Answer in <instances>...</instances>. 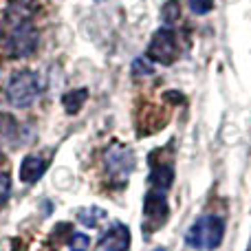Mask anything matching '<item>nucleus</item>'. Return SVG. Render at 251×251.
<instances>
[{"mask_svg":"<svg viewBox=\"0 0 251 251\" xmlns=\"http://www.w3.org/2000/svg\"><path fill=\"white\" fill-rule=\"evenodd\" d=\"M223 236H225V223H223V218L214 216V214H205V216H201L187 229L185 243L199 251H214L221 247Z\"/></svg>","mask_w":251,"mask_h":251,"instance_id":"f257e3e1","label":"nucleus"},{"mask_svg":"<svg viewBox=\"0 0 251 251\" xmlns=\"http://www.w3.org/2000/svg\"><path fill=\"white\" fill-rule=\"evenodd\" d=\"M40 91H42V82H40V75L35 71H18L11 75L7 84V100L11 101V106L16 108H26L38 100Z\"/></svg>","mask_w":251,"mask_h":251,"instance_id":"f03ea898","label":"nucleus"},{"mask_svg":"<svg viewBox=\"0 0 251 251\" xmlns=\"http://www.w3.org/2000/svg\"><path fill=\"white\" fill-rule=\"evenodd\" d=\"M104 165H106L108 176L113 178V183L126 185L128 176L134 170V154L128 146H124V143H113L104 154Z\"/></svg>","mask_w":251,"mask_h":251,"instance_id":"7ed1b4c3","label":"nucleus"},{"mask_svg":"<svg viewBox=\"0 0 251 251\" xmlns=\"http://www.w3.org/2000/svg\"><path fill=\"white\" fill-rule=\"evenodd\" d=\"M38 29L31 22H18L7 38V53L11 57H29L38 49Z\"/></svg>","mask_w":251,"mask_h":251,"instance_id":"20e7f679","label":"nucleus"},{"mask_svg":"<svg viewBox=\"0 0 251 251\" xmlns=\"http://www.w3.org/2000/svg\"><path fill=\"white\" fill-rule=\"evenodd\" d=\"M148 57L161 64H172L178 57V44H176V35L170 29H159L152 35V42L148 47Z\"/></svg>","mask_w":251,"mask_h":251,"instance_id":"39448f33","label":"nucleus"},{"mask_svg":"<svg viewBox=\"0 0 251 251\" xmlns=\"http://www.w3.org/2000/svg\"><path fill=\"white\" fill-rule=\"evenodd\" d=\"M143 212H146V227L150 225V229H159L170 216V207H168V199L163 192L150 190L143 203Z\"/></svg>","mask_w":251,"mask_h":251,"instance_id":"423d86ee","label":"nucleus"},{"mask_svg":"<svg viewBox=\"0 0 251 251\" xmlns=\"http://www.w3.org/2000/svg\"><path fill=\"white\" fill-rule=\"evenodd\" d=\"M97 251H130V229L124 223H113L100 238Z\"/></svg>","mask_w":251,"mask_h":251,"instance_id":"0eeeda50","label":"nucleus"},{"mask_svg":"<svg viewBox=\"0 0 251 251\" xmlns=\"http://www.w3.org/2000/svg\"><path fill=\"white\" fill-rule=\"evenodd\" d=\"M150 163H152V172H150V178H148V181H150L152 190L168 194V190L172 187V181H174L172 163H168V161H159L154 154H150Z\"/></svg>","mask_w":251,"mask_h":251,"instance_id":"6e6552de","label":"nucleus"},{"mask_svg":"<svg viewBox=\"0 0 251 251\" xmlns=\"http://www.w3.org/2000/svg\"><path fill=\"white\" fill-rule=\"evenodd\" d=\"M49 168V161L42 159L40 154H26L20 163V181L26 185H33L44 176Z\"/></svg>","mask_w":251,"mask_h":251,"instance_id":"1a4fd4ad","label":"nucleus"},{"mask_svg":"<svg viewBox=\"0 0 251 251\" xmlns=\"http://www.w3.org/2000/svg\"><path fill=\"white\" fill-rule=\"evenodd\" d=\"M88 97V91L86 88H77V91H71L66 93L64 97H62V106H64V110L69 115H77L79 110H82L84 101H86Z\"/></svg>","mask_w":251,"mask_h":251,"instance_id":"9d476101","label":"nucleus"},{"mask_svg":"<svg viewBox=\"0 0 251 251\" xmlns=\"http://www.w3.org/2000/svg\"><path fill=\"white\" fill-rule=\"evenodd\" d=\"M104 218H106V212L101 207H84L77 212V221L84 227H97L100 221H104Z\"/></svg>","mask_w":251,"mask_h":251,"instance_id":"9b49d317","label":"nucleus"},{"mask_svg":"<svg viewBox=\"0 0 251 251\" xmlns=\"http://www.w3.org/2000/svg\"><path fill=\"white\" fill-rule=\"evenodd\" d=\"M69 245H71V251H88L91 249V238L86 234H73Z\"/></svg>","mask_w":251,"mask_h":251,"instance_id":"f8f14e48","label":"nucleus"},{"mask_svg":"<svg viewBox=\"0 0 251 251\" xmlns=\"http://www.w3.org/2000/svg\"><path fill=\"white\" fill-rule=\"evenodd\" d=\"M11 194V176L9 172H0V205H4Z\"/></svg>","mask_w":251,"mask_h":251,"instance_id":"ddd939ff","label":"nucleus"},{"mask_svg":"<svg viewBox=\"0 0 251 251\" xmlns=\"http://www.w3.org/2000/svg\"><path fill=\"white\" fill-rule=\"evenodd\" d=\"M132 73L137 75V77H139V75H152V73H154V66L148 64L143 57H137V60L132 62Z\"/></svg>","mask_w":251,"mask_h":251,"instance_id":"4468645a","label":"nucleus"},{"mask_svg":"<svg viewBox=\"0 0 251 251\" xmlns=\"http://www.w3.org/2000/svg\"><path fill=\"white\" fill-rule=\"evenodd\" d=\"M212 7H214V0H190V9L194 13H199V16L212 11Z\"/></svg>","mask_w":251,"mask_h":251,"instance_id":"2eb2a0df","label":"nucleus"},{"mask_svg":"<svg viewBox=\"0 0 251 251\" xmlns=\"http://www.w3.org/2000/svg\"><path fill=\"white\" fill-rule=\"evenodd\" d=\"M178 18V0H170L163 9V20L165 22H174Z\"/></svg>","mask_w":251,"mask_h":251,"instance_id":"dca6fc26","label":"nucleus"},{"mask_svg":"<svg viewBox=\"0 0 251 251\" xmlns=\"http://www.w3.org/2000/svg\"><path fill=\"white\" fill-rule=\"evenodd\" d=\"M165 100L174 101V104H181L183 97H181V93H165Z\"/></svg>","mask_w":251,"mask_h":251,"instance_id":"f3484780","label":"nucleus"},{"mask_svg":"<svg viewBox=\"0 0 251 251\" xmlns=\"http://www.w3.org/2000/svg\"><path fill=\"white\" fill-rule=\"evenodd\" d=\"M154 251H168V249H163V247H156Z\"/></svg>","mask_w":251,"mask_h":251,"instance_id":"a211bd4d","label":"nucleus"},{"mask_svg":"<svg viewBox=\"0 0 251 251\" xmlns=\"http://www.w3.org/2000/svg\"><path fill=\"white\" fill-rule=\"evenodd\" d=\"M247 251H251V240H249V247H247Z\"/></svg>","mask_w":251,"mask_h":251,"instance_id":"6ab92c4d","label":"nucleus"},{"mask_svg":"<svg viewBox=\"0 0 251 251\" xmlns=\"http://www.w3.org/2000/svg\"><path fill=\"white\" fill-rule=\"evenodd\" d=\"M0 161H2V150H0Z\"/></svg>","mask_w":251,"mask_h":251,"instance_id":"aec40b11","label":"nucleus"}]
</instances>
